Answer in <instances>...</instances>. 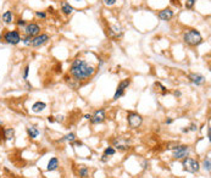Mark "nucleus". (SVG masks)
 I'll return each instance as SVG.
<instances>
[{"label":"nucleus","instance_id":"obj_37","mask_svg":"<svg viewBox=\"0 0 211 178\" xmlns=\"http://www.w3.org/2000/svg\"><path fill=\"white\" fill-rule=\"evenodd\" d=\"M182 132H183V133H188V132H189V129H188V128H183V129H182Z\"/></svg>","mask_w":211,"mask_h":178},{"label":"nucleus","instance_id":"obj_9","mask_svg":"<svg viewBox=\"0 0 211 178\" xmlns=\"http://www.w3.org/2000/svg\"><path fill=\"white\" fill-rule=\"evenodd\" d=\"M49 40H50V36H49V34H46V33H39L38 36H36V37L32 38L31 46H33V48H40V46H43L44 44H46Z\"/></svg>","mask_w":211,"mask_h":178},{"label":"nucleus","instance_id":"obj_22","mask_svg":"<svg viewBox=\"0 0 211 178\" xmlns=\"http://www.w3.org/2000/svg\"><path fill=\"white\" fill-rule=\"evenodd\" d=\"M116 153V149L115 148H112V146H108L105 150H104V155H106V156H114Z\"/></svg>","mask_w":211,"mask_h":178},{"label":"nucleus","instance_id":"obj_5","mask_svg":"<svg viewBox=\"0 0 211 178\" xmlns=\"http://www.w3.org/2000/svg\"><path fill=\"white\" fill-rule=\"evenodd\" d=\"M127 122H128V126L132 128V129H137L142 126L143 123V117L133 111H130L127 112Z\"/></svg>","mask_w":211,"mask_h":178},{"label":"nucleus","instance_id":"obj_38","mask_svg":"<svg viewBox=\"0 0 211 178\" xmlns=\"http://www.w3.org/2000/svg\"><path fill=\"white\" fill-rule=\"evenodd\" d=\"M90 117H92V115H84V119H90Z\"/></svg>","mask_w":211,"mask_h":178},{"label":"nucleus","instance_id":"obj_21","mask_svg":"<svg viewBox=\"0 0 211 178\" xmlns=\"http://www.w3.org/2000/svg\"><path fill=\"white\" fill-rule=\"evenodd\" d=\"M75 140H76V134L75 133H68V134H66L64 138L61 139V141H68L70 144H72Z\"/></svg>","mask_w":211,"mask_h":178},{"label":"nucleus","instance_id":"obj_27","mask_svg":"<svg viewBox=\"0 0 211 178\" xmlns=\"http://www.w3.org/2000/svg\"><path fill=\"white\" fill-rule=\"evenodd\" d=\"M16 24H17V27H21V28H24V26L27 24V21L26 20H23V19H17V21H16Z\"/></svg>","mask_w":211,"mask_h":178},{"label":"nucleus","instance_id":"obj_20","mask_svg":"<svg viewBox=\"0 0 211 178\" xmlns=\"http://www.w3.org/2000/svg\"><path fill=\"white\" fill-rule=\"evenodd\" d=\"M78 176L81 178H88L89 177V170L86 166H81L78 170Z\"/></svg>","mask_w":211,"mask_h":178},{"label":"nucleus","instance_id":"obj_39","mask_svg":"<svg viewBox=\"0 0 211 178\" xmlns=\"http://www.w3.org/2000/svg\"><path fill=\"white\" fill-rule=\"evenodd\" d=\"M56 119H58L56 121H62V119H64V116H60V115H59Z\"/></svg>","mask_w":211,"mask_h":178},{"label":"nucleus","instance_id":"obj_33","mask_svg":"<svg viewBox=\"0 0 211 178\" xmlns=\"http://www.w3.org/2000/svg\"><path fill=\"white\" fill-rule=\"evenodd\" d=\"M109 156H106V155H104V154H103V156H101V161H103V162H108V161H109Z\"/></svg>","mask_w":211,"mask_h":178},{"label":"nucleus","instance_id":"obj_40","mask_svg":"<svg viewBox=\"0 0 211 178\" xmlns=\"http://www.w3.org/2000/svg\"><path fill=\"white\" fill-rule=\"evenodd\" d=\"M0 41H2V32L0 31Z\"/></svg>","mask_w":211,"mask_h":178},{"label":"nucleus","instance_id":"obj_42","mask_svg":"<svg viewBox=\"0 0 211 178\" xmlns=\"http://www.w3.org/2000/svg\"><path fill=\"white\" fill-rule=\"evenodd\" d=\"M1 126H2V121L0 119V127H1Z\"/></svg>","mask_w":211,"mask_h":178},{"label":"nucleus","instance_id":"obj_43","mask_svg":"<svg viewBox=\"0 0 211 178\" xmlns=\"http://www.w3.org/2000/svg\"><path fill=\"white\" fill-rule=\"evenodd\" d=\"M77 1H83V0H77Z\"/></svg>","mask_w":211,"mask_h":178},{"label":"nucleus","instance_id":"obj_34","mask_svg":"<svg viewBox=\"0 0 211 178\" xmlns=\"http://www.w3.org/2000/svg\"><path fill=\"white\" fill-rule=\"evenodd\" d=\"M172 122H173V119H170V117H169V119H166V124H171Z\"/></svg>","mask_w":211,"mask_h":178},{"label":"nucleus","instance_id":"obj_29","mask_svg":"<svg viewBox=\"0 0 211 178\" xmlns=\"http://www.w3.org/2000/svg\"><path fill=\"white\" fill-rule=\"evenodd\" d=\"M36 17L42 19V20H45L46 19V14L44 11H36Z\"/></svg>","mask_w":211,"mask_h":178},{"label":"nucleus","instance_id":"obj_35","mask_svg":"<svg viewBox=\"0 0 211 178\" xmlns=\"http://www.w3.org/2000/svg\"><path fill=\"white\" fill-rule=\"evenodd\" d=\"M173 94H174L176 97H181V92H178V90H176V92H174Z\"/></svg>","mask_w":211,"mask_h":178},{"label":"nucleus","instance_id":"obj_17","mask_svg":"<svg viewBox=\"0 0 211 178\" xmlns=\"http://www.w3.org/2000/svg\"><path fill=\"white\" fill-rule=\"evenodd\" d=\"M39 133H40L39 129L34 124H31V126L27 127V134H28V137L31 139H36L39 136Z\"/></svg>","mask_w":211,"mask_h":178},{"label":"nucleus","instance_id":"obj_26","mask_svg":"<svg viewBox=\"0 0 211 178\" xmlns=\"http://www.w3.org/2000/svg\"><path fill=\"white\" fill-rule=\"evenodd\" d=\"M195 2H196V0H187V1H186V4H184V6H186V9L191 10V9L194 7Z\"/></svg>","mask_w":211,"mask_h":178},{"label":"nucleus","instance_id":"obj_14","mask_svg":"<svg viewBox=\"0 0 211 178\" xmlns=\"http://www.w3.org/2000/svg\"><path fill=\"white\" fill-rule=\"evenodd\" d=\"M1 134H2V139L4 140H12L15 137V131L14 128H10V127H5V128H1Z\"/></svg>","mask_w":211,"mask_h":178},{"label":"nucleus","instance_id":"obj_30","mask_svg":"<svg viewBox=\"0 0 211 178\" xmlns=\"http://www.w3.org/2000/svg\"><path fill=\"white\" fill-rule=\"evenodd\" d=\"M179 144L177 143V141H173V143H169L167 144V149H170V150H174V149H177V146H178Z\"/></svg>","mask_w":211,"mask_h":178},{"label":"nucleus","instance_id":"obj_16","mask_svg":"<svg viewBox=\"0 0 211 178\" xmlns=\"http://www.w3.org/2000/svg\"><path fill=\"white\" fill-rule=\"evenodd\" d=\"M61 11H62V14L64 15H71L73 11H75V9H73V6L72 5H70V2H67V1H62L61 2Z\"/></svg>","mask_w":211,"mask_h":178},{"label":"nucleus","instance_id":"obj_13","mask_svg":"<svg viewBox=\"0 0 211 178\" xmlns=\"http://www.w3.org/2000/svg\"><path fill=\"white\" fill-rule=\"evenodd\" d=\"M174 12L171 7H166L164 10H161L159 14H157V17L160 19L161 21H170L173 17Z\"/></svg>","mask_w":211,"mask_h":178},{"label":"nucleus","instance_id":"obj_15","mask_svg":"<svg viewBox=\"0 0 211 178\" xmlns=\"http://www.w3.org/2000/svg\"><path fill=\"white\" fill-rule=\"evenodd\" d=\"M14 19H15V16H14V12H12L11 10H6V11H4L2 15H1V21H2L5 24L12 23V22H14Z\"/></svg>","mask_w":211,"mask_h":178},{"label":"nucleus","instance_id":"obj_25","mask_svg":"<svg viewBox=\"0 0 211 178\" xmlns=\"http://www.w3.org/2000/svg\"><path fill=\"white\" fill-rule=\"evenodd\" d=\"M203 167H204V170H205V171L210 172V170H211V162H210V158H209L204 160V162H203Z\"/></svg>","mask_w":211,"mask_h":178},{"label":"nucleus","instance_id":"obj_19","mask_svg":"<svg viewBox=\"0 0 211 178\" xmlns=\"http://www.w3.org/2000/svg\"><path fill=\"white\" fill-rule=\"evenodd\" d=\"M59 167V160L58 158H51L48 162V166H46V170L48 171H55L58 170Z\"/></svg>","mask_w":211,"mask_h":178},{"label":"nucleus","instance_id":"obj_41","mask_svg":"<svg viewBox=\"0 0 211 178\" xmlns=\"http://www.w3.org/2000/svg\"><path fill=\"white\" fill-rule=\"evenodd\" d=\"M1 139H2V134H1V129H0V143H1Z\"/></svg>","mask_w":211,"mask_h":178},{"label":"nucleus","instance_id":"obj_32","mask_svg":"<svg viewBox=\"0 0 211 178\" xmlns=\"http://www.w3.org/2000/svg\"><path fill=\"white\" fill-rule=\"evenodd\" d=\"M188 129H189V131H193V132H195V131L198 129V127H196V124H195V123H192V124H191V127H189Z\"/></svg>","mask_w":211,"mask_h":178},{"label":"nucleus","instance_id":"obj_4","mask_svg":"<svg viewBox=\"0 0 211 178\" xmlns=\"http://www.w3.org/2000/svg\"><path fill=\"white\" fill-rule=\"evenodd\" d=\"M182 165H183V170L191 173H196L200 170V163L198 160L192 158H186L182 160Z\"/></svg>","mask_w":211,"mask_h":178},{"label":"nucleus","instance_id":"obj_6","mask_svg":"<svg viewBox=\"0 0 211 178\" xmlns=\"http://www.w3.org/2000/svg\"><path fill=\"white\" fill-rule=\"evenodd\" d=\"M112 148H116L120 151H126L130 149L131 146V140L127 138H122V137H117L112 140Z\"/></svg>","mask_w":211,"mask_h":178},{"label":"nucleus","instance_id":"obj_10","mask_svg":"<svg viewBox=\"0 0 211 178\" xmlns=\"http://www.w3.org/2000/svg\"><path fill=\"white\" fill-rule=\"evenodd\" d=\"M130 84H131V79H123V80H121L120 83H118V85H117V89H116L115 92V95H114V100H118L123 94H125V90L130 87Z\"/></svg>","mask_w":211,"mask_h":178},{"label":"nucleus","instance_id":"obj_2","mask_svg":"<svg viewBox=\"0 0 211 178\" xmlns=\"http://www.w3.org/2000/svg\"><path fill=\"white\" fill-rule=\"evenodd\" d=\"M183 41L189 46H198L203 43V36L199 31L191 28L183 33Z\"/></svg>","mask_w":211,"mask_h":178},{"label":"nucleus","instance_id":"obj_18","mask_svg":"<svg viewBox=\"0 0 211 178\" xmlns=\"http://www.w3.org/2000/svg\"><path fill=\"white\" fill-rule=\"evenodd\" d=\"M45 109H46V104L43 102V101H37V102H34V104L32 105V111L36 112V114L42 112V111L45 110Z\"/></svg>","mask_w":211,"mask_h":178},{"label":"nucleus","instance_id":"obj_31","mask_svg":"<svg viewBox=\"0 0 211 178\" xmlns=\"http://www.w3.org/2000/svg\"><path fill=\"white\" fill-rule=\"evenodd\" d=\"M103 2L106 6H112V5H115L116 2H117V0H103Z\"/></svg>","mask_w":211,"mask_h":178},{"label":"nucleus","instance_id":"obj_8","mask_svg":"<svg viewBox=\"0 0 211 178\" xmlns=\"http://www.w3.org/2000/svg\"><path fill=\"white\" fill-rule=\"evenodd\" d=\"M189 153H191V149L188 145H178L177 149L173 150V158L176 160H183L189 156Z\"/></svg>","mask_w":211,"mask_h":178},{"label":"nucleus","instance_id":"obj_24","mask_svg":"<svg viewBox=\"0 0 211 178\" xmlns=\"http://www.w3.org/2000/svg\"><path fill=\"white\" fill-rule=\"evenodd\" d=\"M21 41L24 44V45H27V46H31V44H32V37H29V36H23L22 37V39H21Z\"/></svg>","mask_w":211,"mask_h":178},{"label":"nucleus","instance_id":"obj_3","mask_svg":"<svg viewBox=\"0 0 211 178\" xmlns=\"http://www.w3.org/2000/svg\"><path fill=\"white\" fill-rule=\"evenodd\" d=\"M21 33L19 29H7L2 34V41L9 44V45H17L21 43Z\"/></svg>","mask_w":211,"mask_h":178},{"label":"nucleus","instance_id":"obj_7","mask_svg":"<svg viewBox=\"0 0 211 178\" xmlns=\"http://www.w3.org/2000/svg\"><path fill=\"white\" fill-rule=\"evenodd\" d=\"M23 32L26 36H29L33 38L40 33V26L36 22H27V24L23 28Z\"/></svg>","mask_w":211,"mask_h":178},{"label":"nucleus","instance_id":"obj_36","mask_svg":"<svg viewBox=\"0 0 211 178\" xmlns=\"http://www.w3.org/2000/svg\"><path fill=\"white\" fill-rule=\"evenodd\" d=\"M48 121H49L50 123H53V122H54L55 119H54V117H48Z\"/></svg>","mask_w":211,"mask_h":178},{"label":"nucleus","instance_id":"obj_1","mask_svg":"<svg viewBox=\"0 0 211 178\" xmlns=\"http://www.w3.org/2000/svg\"><path fill=\"white\" fill-rule=\"evenodd\" d=\"M95 73V67L89 65L86 60L76 59L72 61L71 67H70V75L73 77L75 80L81 82L86 79L90 78Z\"/></svg>","mask_w":211,"mask_h":178},{"label":"nucleus","instance_id":"obj_28","mask_svg":"<svg viewBox=\"0 0 211 178\" xmlns=\"http://www.w3.org/2000/svg\"><path fill=\"white\" fill-rule=\"evenodd\" d=\"M28 73H29V65H27V66L23 68V75H22V77H23L24 80L28 79Z\"/></svg>","mask_w":211,"mask_h":178},{"label":"nucleus","instance_id":"obj_11","mask_svg":"<svg viewBox=\"0 0 211 178\" xmlns=\"http://www.w3.org/2000/svg\"><path fill=\"white\" fill-rule=\"evenodd\" d=\"M105 119H106L105 110H104V109H99V110H96L95 112L92 115V117H90L89 121H90L93 124H99V123H103Z\"/></svg>","mask_w":211,"mask_h":178},{"label":"nucleus","instance_id":"obj_12","mask_svg":"<svg viewBox=\"0 0 211 178\" xmlns=\"http://www.w3.org/2000/svg\"><path fill=\"white\" fill-rule=\"evenodd\" d=\"M188 79L192 82L194 85H198V87L205 83V77H204L203 75H200V73H195V72L189 73V75H188Z\"/></svg>","mask_w":211,"mask_h":178},{"label":"nucleus","instance_id":"obj_23","mask_svg":"<svg viewBox=\"0 0 211 178\" xmlns=\"http://www.w3.org/2000/svg\"><path fill=\"white\" fill-rule=\"evenodd\" d=\"M155 87H156V88H160V90H161V94H162V95H166V94L169 93V90L166 89V87H165V85H162L160 82H156V83H155Z\"/></svg>","mask_w":211,"mask_h":178}]
</instances>
